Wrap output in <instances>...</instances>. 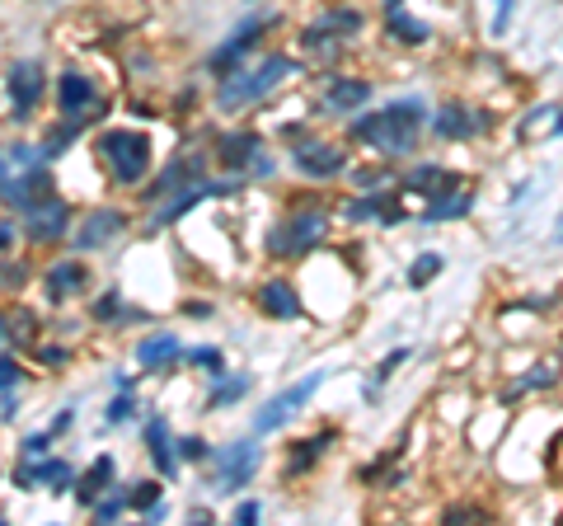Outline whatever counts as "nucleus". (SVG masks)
<instances>
[{
  "mask_svg": "<svg viewBox=\"0 0 563 526\" xmlns=\"http://www.w3.org/2000/svg\"><path fill=\"white\" fill-rule=\"evenodd\" d=\"M259 146L263 141L254 137V132H226L221 146H216V155H221V165H226L230 174H244L254 160H259Z\"/></svg>",
  "mask_w": 563,
  "mask_h": 526,
  "instance_id": "obj_21",
  "label": "nucleus"
},
{
  "mask_svg": "<svg viewBox=\"0 0 563 526\" xmlns=\"http://www.w3.org/2000/svg\"><path fill=\"white\" fill-rule=\"evenodd\" d=\"M470 207H474V188L456 184V188H446V193H437V198L427 202L423 221H451V217H460V212H470Z\"/></svg>",
  "mask_w": 563,
  "mask_h": 526,
  "instance_id": "obj_24",
  "label": "nucleus"
},
{
  "mask_svg": "<svg viewBox=\"0 0 563 526\" xmlns=\"http://www.w3.org/2000/svg\"><path fill=\"white\" fill-rule=\"evenodd\" d=\"M216 494H235L240 484H249V475L259 470V442L244 437V442H230L226 451H216Z\"/></svg>",
  "mask_w": 563,
  "mask_h": 526,
  "instance_id": "obj_11",
  "label": "nucleus"
},
{
  "mask_svg": "<svg viewBox=\"0 0 563 526\" xmlns=\"http://www.w3.org/2000/svg\"><path fill=\"white\" fill-rule=\"evenodd\" d=\"M488 132V113L484 109H470V104H442L432 113V137L442 141H470V137H484Z\"/></svg>",
  "mask_w": 563,
  "mask_h": 526,
  "instance_id": "obj_13",
  "label": "nucleus"
},
{
  "mask_svg": "<svg viewBox=\"0 0 563 526\" xmlns=\"http://www.w3.org/2000/svg\"><path fill=\"white\" fill-rule=\"evenodd\" d=\"M52 428H47V433H33V437H24V442H19V447H24V456H47V447H52Z\"/></svg>",
  "mask_w": 563,
  "mask_h": 526,
  "instance_id": "obj_39",
  "label": "nucleus"
},
{
  "mask_svg": "<svg viewBox=\"0 0 563 526\" xmlns=\"http://www.w3.org/2000/svg\"><path fill=\"white\" fill-rule=\"evenodd\" d=\"M132 508V503H127V489H122V484H113V489H108L104 498H99V503H94V522H113V517H122V512Z\"/></svg>",
  "mask_w": 563,
  "mask_h": 526,
  "instance_id": "obj_31",
  "label": "nucleus"
},
{
  "mask_svg": "<svg viewBox=\"0 0 563 526\" xmlns=\"http://www.w3.org/2000/svg\"><path fill=\"white\" fill-rule=\"evenodd\" d=\"M324 231H329V212H324V207H296V212H287V217L273 226L268 254H273V259H301V254H310V249L320 245Z\"/></svg>",
  "mask_w": 563,
  "mask_h": 526,
  "instance_id": "obj_4",
  "label": "nucleus"
},
{
  "mask_svg": "<svg viewBox=\"0 0 563 526\" xmlns=\"http://www.w3.org/2000/svg\"><path fill=\"white\" fill-rule=\"evenodd\" d=\"M57 113L66 123H94L104 104H99V90L85 71H61L57 76Z\"/></svg>",
  "mask_w": 563,
  "mask_h": 526,
  "instance_id": "obj_6",
  "label": "nucleus"
},
{
  "mask_svg": "<svg viewBox=\"0 0 563 526\" xmlns=\"http://www.w3.org/2000/svg\"><path fill=\"white\" fill-rule=\"evenodd\" d=\"M512 10H517V0H498V19H493V33H503V29H507Z\"/></svg>",
  "mask_w": 563,
  "mask_h": 526,
  "instance_id": "obj_44",
  "label": "nucleus"
},
{
  "mask_svg": "<svg viewBox=\"0 0 563 526\" xmlns=\"http://www.w3.org/2000/svg\"><path fill=\"white\" fill-rule=\"evenodd\" d=\"M366 99H371V80L362 76H324L320 85L324 113H357Z\"/></svg>",
  "mask_w": 563,
  "mask_h": 526,
  "instance_id": "obj_16",
  "label": "nucleus"
},
{
  "mask_svg": "<svg viewBox=\"0 0 563 526\" xmlns=\"http://www.w3.org/2000/svg\"><path fill=\"white\" fill-rule=\"evenodd\" d=\"M179 456L183 461H212L216 451L202 442V437H179Z\"/></svg>",
  "mask_w": 563,
  "mask_h": 526,
  "instance_id": "obj_37",
  "label": "nucleus"
},
{
  "mask_svg": "<svg viewBox=\"0 0 563 526\" xmlns=\"http://www.w3.org/2000/svg\"><path fill=\"white\" fill-rule=\"evenodd\" d=\"M362 24H366L362 10H352V5H338V10H324V15L301 33V43H305V47H320L324 57H329V52H338V47L348 43V38H357V33H362Z\"/></svg>",
  "mask_w": 563,
  "mask_h": 526,
  "instance_id": "obj_7",
  "label": "nucleus"
},
{
  "mask_svg": "<svg viewBox=\"0 0 563 526\" xmlns=\"http://www.w3.org/2000/svg\"><path fill=\"white\" fill-rule=\"evenodd\" d=\"M291 165L305 179H334V174H343L348 155H343V146H334V141H324V137H301L291 146Z\"/></svg>",
  "mask_w": 563,
  "mask_h": 526,
  "instance_id": "obj_9",
  "label": "nucleus"
},
{
  "mask_svg": "<svg viewBox=\"0 0 563 526\" xmlns=\"http://www.w3.org/2000/svg\"><path fill=\"white\" fill-rule=\"evenodd\" d=\"M324 451H329V433H320V437H301V442L291 447V456H287V475H305V470L320 461Z\"/></svg>",
  "mask_w": 563,
  "mask_h": 526,
  "instance_id": "obj_29",
  "label": "nucleus"
},
{
  "mask_svg": "<svg viewBox=\"0 0 563 526\" xmlns=\"http://www.w3.org/2000/svg\"><path fill=\"white\" fill-rule=\"evenodd\" d=\"M404 357H409V353H404V348H395V353L385 357L381 367H376V386H381V381H390V376H395V367H399V362H404Z\"/></svg>",
  "mask_w": 563,
  "mask_h": 526,
  "instance_id": "obj_41",
  "label": "nucleus"
},
{
  "mask_svg": "<svg viewBox=\"0 0 563 526\" xmlns=\"http://www.w3.org/2000/svg\"><path fill=\"white\" fill-rule=\"evenodd\" d=\"M254 517H259V503H240L235 508V522H254Z\"/></svg>",
  "mask_w": 563,
  "mask_h": 526,
  "instance_id": "obj_45",
  "label": "nucleus"
},
{
  "mask_svg": "<svg viewBox=\"0 0 563 526\" xmlns=\"http://www.w3.org/2000/svg\"><path fill=\"white\" fill-rule=\"evenodd\" d=\"M122 231H127V217H122L118 207H99V212H90L85 226L76 231V249H104L108 240Z\"/></svg>",
  "mask_w": 563,
  "mask_h": 526,
  "instance_id": "obj_19",
  "label": "nucleus"
},
{
  "mask_svg": "<svg viewBox=\"0 0 563 526\" xmlns=\"http://www.w3.org/2000/svg\"><path fill=\"white\" fill-rule=\"evenodd\" d=\"M460 179L451 170H442V165H418V170H409V179H404V188L409 193H427V198H437V193H446V188H456Z\"/></svg>",
  "mask_w": 563,
  "mask_h": 526,
  "instance_id": "obj_25",
  "label": "nucleus"
},
{
  "mask_svg": "<svg viewBox=\"0 0 563 526\" xmlns=\"http://www.w3.org/2000/svg\"><path fill=\"white\" fill-rule=\"evenodd\" d=\"M423 127H427L423 99H395V104H385V109H371V113H362V118H352L348 132H352V141L371 146V151L385 155V160H399V155H413Z\"/></svg>",
  "mask_w": 563,
  "mask_h": 526,
  "instance_id": "obj_1",
  "label": "nucleus"
},
{
  "mask_svg": "<svg viewBox=\"0 0 563 526\" xmlns=\"http://www.w3.org/2000/svg\"><path fill=\"white\" fill-rule=\"evenodd\" d=\"M15 484L19 489H52V494H66V489H76V470L66 461H52V456H24V465H15Z\"/></svg>",
  "mask_w": 563,
  "mask_h": 526,
  "instance_id": "obj_12",
  "label": "nucleus"
},
{
  "mask_svg": "<svg viewBox=\"0 0 563 526\" xmlns=\"http://www.w3.org/2000/svg\"><path fill=\"white\" fill-rule=\"evenodd\" d=\"M296 71V62L291 57H282V52H273V57H263L254 71H235V76L221 80V94H216V109H226V113H240L249 109V104H259L263 94H273L282 80Z\"/></svg>",
  "mask_w": 563,
  "mask_h": 526,
  "instance_id": "obj_3",
  "label": "nucleus"
},
{
  "mask_svg": "<svg viewBox=\"0 0 563 526\" xmlns=\"http://www.w3.org/2000/svg\"><path fill=\"white\" fill-rule=\"evenodd\" d=\"M240 188V179H226V184H216V179H198V184H188L183 193H174V198L155 212V221H151V231H165L169 221H179L183 212H193L198 202H207V198H221V193H235Z\"/></svg>",
  "mask_w": 563,
  "mask_h": 526,
  "instance_id": "obj_14",
  "label": "nucleus"
},
{
  "mask_svg": "<svg viewBox=\"0 0 563 526\" xmlns=\"http://www.w3.org/2000/svg\"><path fill=\"white\" fill-rule=\"evenodd\" d=\"M249 386H254V381H249V376H216V390L212 395H207V409H226V404H235V400H244V395H249Z\"/></svg>",
  "mask_w": 563,
  "mask_h": 526,
  "instance_id": "obj_30",
  "label": "nucleus"
},
{
  "mask_svg": "<svg viewBox=\"0 0 563 526\" xmlns=\"http://www.w3.org/2000/svg\"><path fill=\"white\" fill-rule=\"evenodd\" d=\"M146 451H151V461H155V470H160V475H169V480L179 475L183 456H179V442L169 437V418L155 414L151 423H146Z\"/></svg>",
  "mask_w": 563,
  "mask_h": 526,
  "instance_id": "obj_20",
  "label": "nucleus"
},
{
  "mask_svg": "<svg viewBox=\"0 0 563 526\" xmlns=\"http://www.w3.org/2000/svg\"><path fill=\"white\" fill-rule=\"evenodd\" d=\"M127 503H132V512H151L155 503H160V484H155V480H141L137 489H127Z\"/></svg>",
  "mask_w": 563,
  "mask_h": 526,
  "instance_id": "obj_35",
  "label": "nucleus"
},
{
  "mask_svg": "<svg viewBox=\"0 0 563 526\" xmlns=\"http://www.w3.org/2000/svg\"><path fill=\"white\" fill-rule=\"evenodd\" d=\"M19 217H24V231H29V240H38V245H57L61 235L71 231V207H66L57 193H47V198L29 202Z\"/></svg>",
  "mask_w": 563,
  "mask_h": 526,
  "instance_id": "obj_8",
  "label": "nucleus"
},
{
  "mask_svg": "<svg viewBox=\"0 0 563 526\" xmlns=\"http://www.w3.org/2000/svg\"><path fill=\"white\" fill-rule=\"evenodd\" d=\"M80 287H85V263L76 259H61L52 273H47V292H52V301H66V296H76Z\"/></svg>",
  "mask_w": 563,
  "mask_h": 526,
  "instance_id": "obj_26",
  "label": "nucleus"
},
{
  "mask_svg": "<svg viewBox=\"0 0 563 526\" xmlns=\"http://www.w3.org/2000/svg\"><path fill=\"white\" fill-rule=\"evenodd\" d=\"M174 357H179V339H174V334H151V339L137 343L141 367H165V362H174Z\"/></svg>",
  "mask_w": 563,
  "mask_h": 526,
  "instance_id": "obj_28",
  "label": "nucleus"
},
{
  "mask_svg": "<svg viewBox=\"0 0 563 526\" xmlns=\"http://www.w3.org/2000/svg\"><path fill=\"white\" fill-rule=\"evenodd\" d=\"M521 141H526V146H531V141H540V137H563V109L559 104H545V109H531L526 113V123H521V132H517Z\"/></svg>",
  "mask_w": 563,
  "mask_h": 526,
  "instance_id": "obj_23",
  "label": "nucleus"
},
{
  "mask_svg": "<svg viewBox=\"0 0 563 526\" xmlns=\"http://www.w3.org/2000/svg\"><path fill=\"white\" fill-rule=\"evenodd\" d=\"M198 179H207V155H179L174 165H169L165 174H160V184L146 188V198H174V193H183L188 184H198Z\"/></svg>",
  "mask_w": 563,
  "mask_h": 526,
  "instance_id": "obj_17",
  "label": "nucleus"
},
{
  "mask_svg": "<svg viewBox=\"0 0 563 526\" xmlns=\"http://www.w3.org/2000/svg\"><path fill=\"white\" fill-rule=\"evenodd\" d=\"M113 480H118V465H113V456H99V461L85 470L76 480V498H80V508H94L99 498L113 489Z\"/></svg>",
  "mask_w": 563,
  "mask_h": 526,
  "instance_id": "obj_22",
  "label": "nucleus"
},
{
  "mask_svg": "<svg viewBox=\"0 0 563 526\" xmlns=\"http://www.w3.org/2000/svg\"><path fill=\"white\" fill-rule=\"evenodd\" d=\"M277 19H282V15H249V19H244V24H240V29L230 33L226 43H221V47H216V52H212V57H207V71H212L216 80L235 76V71H240V57H244V52H249V47H254V43H259L263 33L273 29Z\"/></svg>",
  "mask_w": 563,
  "mask_h": 526,
  "instance_id": "obj_5",
  "label": "nucleus"
},
{
  "mask_svg": "<svg viewBox=\"0 0 563 526\" xmlns=\"http://www.w3.org/2000/svg\"><path fill=\"white\" fill-rule=\"evenodd\" d=\"M132 414H137V400H127V395H118V400L108 404V423H127Z\"/></svg>",
  "mask_w": 563,
  "mask_h": 526,
  "instance_id": "obj_40",
  "label": "nucleus"
},
{
  "mask_svg": "<svg viewBox=\"0 0 563 526\" xmlns=\"http://www.w3.org/2000/svg\"><path fill=\"white\" fill-rule=\"evenodd\" d=\"M19 381V362H15V353H5V367H0V386H15Z\"/></svg>",
  "mask_w": 563,
  "mask_h": 526,
  "instance_id": "obj_43",
  "label": "nucleus"
},
{
  "mask_svg": "<svg viewBox=\"0 0 563 526\" xmlns=\"http://www.w3.org/2000/svg\"><path fill=\"white\" fill-rule=\"evenodd\" d=\"M352 184L362 188V193H381L390 184V170L385 165H376V170H352Z\"/></svg>",
  "mask_w": 563,
  "mask_h": 526,
  "instance_id": "obj_36",
  "label": "nucleus"
},
{
  "mask_svg": "<svg viewBox=\"0 0 563 526\" xmlns=\"http://www.w3.org/2000/svg\"><path fill=\"white\" fill-rule=\"evenodd\" d=\"M385 33H390L395 43H409V47H418V43H427V38H432V29H427L423 19L404 15V5H395V10H390V19H385Z\"/></svg>",
  "mask_w": 563,
  "mask_h": 526,
  "instance_id": "obj_27",
  "label": "nucleus"
},
{
  "mask_svg": "<svg viewBox=\"0 0 563 526\" xmlns=\"http://www.w3.org/2000/svg\"><path fill=\"white\" fill-rule=\"evenodd\" d=\"M385 5H390V10H395V5H404V0H385Z\"/></svg>",
  "mask_w": 563,
  "mask_h": 526,
  "instance_id": "obj_47",
  "label": "nucleus"
},
{
  "mask_svg": "<svg viewBox=\"0 0 563 526\" xmlns=\"http://www.w3.org/2000/svg\"><path fill=\"white\" fill-rule=\"evenodd\" d=\"M43 66L38 62H15L10 66V80H5V90H10V113L15 118H29L33 109H38V99H43Z\"/></svg>",
  "mask_w": 563,
  "mask_h": 526,
  "instance_id": "obj_15",
  "label": "nucleus"
},
{
  "mask_svg": "<svg viewBox=\"0 0 563 526\" xmlns=\"http://www.w3.org/2000/svg\"><path fill=\"white\" fill-rule=\"evenodd\" d=\"M442 268H446L442 254H418V259H413V268H409V287H427V282L437 278Z\"/></svg>",
  "mask_w": 563,
  "mask_h": 526,
  "instance_id": "obj_33",
  "label": "nucleus"
},
{
  "mask_svg": "<svg viewBox=\"0 0 563 526\" xmlns=\"http://www.w3.org/2000/svg\"><path fill=\"white\" fill-rule=\"evenodd\" d=\"M94 155H99V165L108 170L113 184L132 188L151 170V137L137 132V127H108V132L94 137Z\"/></svg>",
  "mask_w": 563,
  "mask_h": 526,
  "instance_id": "obj_2",
  "label": "nucleus"
},
{
  "mask_svg": "<svg viewBox=\"0 0 563 526\" xmlns=\"http://www.w3.org/2000/svg\"><path fill=\"white\" fill-rule=\"evenodd\" d=\"M188 362H193V367H207V376H226V357H221V348H188Z\"/></svg>",
  "mask_w": 563,
  "mask_h": 526,
  "instance_id": "obj_34",
  "label": "nucleus"
},
{
  "mask_svg": "<svg viewBox=\"0 0 563 526\" xmlns=\"http://www.w3.org/2000/svg\"><path fill=\"white\" fill-rule=\"evenodd\" d=\"M324 376H329V372H310L305 381H296L291 390L273 395V400H268V404L259 409V414H254V433H277V428H282V423H287V418L296 414V409H301V404L324 386Z\"/></svg>",
  "mask_w": 563,
  "mask_h": 526,
  "instance_id": "obj_10",
  "label": "nucleus"
},
{
  "mask_svg": "<svg viewBox=\"0 0 563 526\" xmlns=\"http://www.w3.org/2000/svg\"><path fill=\"white\" fill-rule=\"evenodd\" d=\"M254 306H259L268 320H296V315H301V292H296L291 282L273 278L254 292Z\"/></svg>",
  "mask_w": 563,
  "mask_h": 526,
  "instance_id": "obj_18",
  "label": "nucleus"
},
{
  "mask_svg": "<svg viewBox=\"0 0 563 526\" xmlns=\"http://www.w3.org/2000/svg\"><path fill=\"white\" fill-rule=\"evenodd\" d=\"M132 315H141V310H132L118 292H104L94 301V320H132Z\"/></svg>",
  "mask_w": 563,
  "mask_h": 526,
  "instance_id": "obj_32",
  "label": "nucleus"
},
{
  "mask_svg": "<svg viewBox=\"0 0 563 526\" xmlns=\"http://www.w3.org/2000/svg\"><path fill=\"white\" fill-rule=\"evenodd\" d=\"M33 160H38V155H33L24 141H19V146H10V155H5V165H10V170H15V165H33Z\"/></svg>",
  "mask_w": 563,
  "mask_h": 526,
  "instance_id": "obj_42",
  "label": "nucleus"
},
{
  "mask_svg": "<svg viewBox=\"0 0 563 526\" xmlns=\"http://www.w3.org/2000/svg\"><path fill=\"white\" fill-rule=\"evenodd\" d=\"M71 418H76V414H71V409H66V414H57V418H52V433H66V428H71Z\"/></svg>",
  "mask_w": 563,
  "mask_h": 526,
  "instance_id": "obj_46",
  "label": "nucleus"
},
{
  "mask_svg": "<svg viewBox=\"0 0 563 526\" xmlns=\"http://www.w3.org/2000/svg\"><path fill=\"white\" fill-rule=\"evenodd\" d=\"M549 381H554V367H531V376L512 381V395H521V390H535V386H549Z\"/></svg>",
  "mask_w": 563,
  "mask_h": 526,
  "instance_id": "obj_38",
  "label": "nucleus"
}]
</instances>
